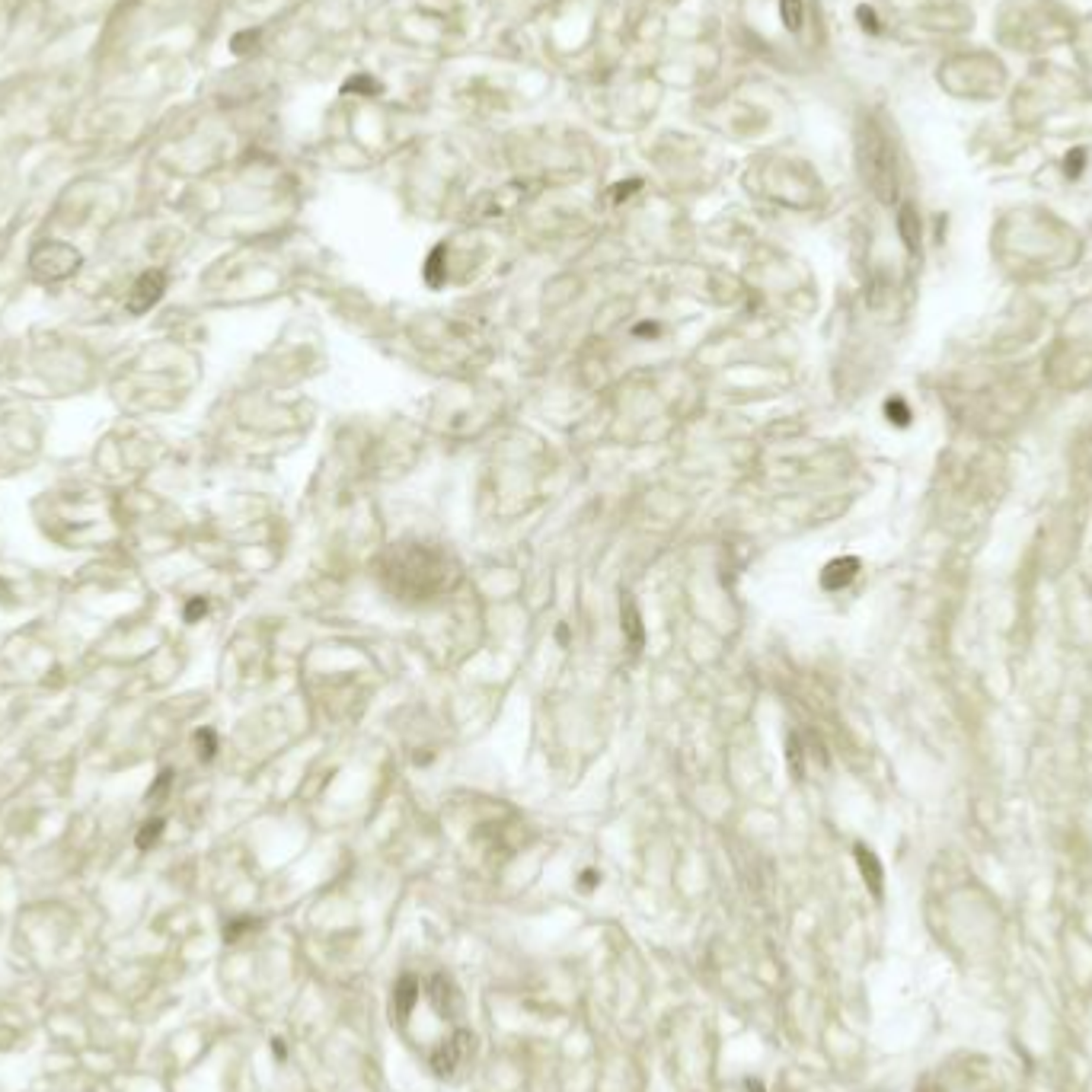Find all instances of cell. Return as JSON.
Instances as JSON below:
<instances>
[{
  "label": "cell",
  "mask_w": 1092,
  "mask_h": 1092,
  "mask_svg": "<svg viewBox=\"0 0 1092 1092\" xmlns=\"http://www.w3.org/2000/svg\"><path fill=\"white\" fill-rule=\"evenodd\" d=\"M940 87L961 102H996L1010 90V71L994 48L958 45L942 58Z\"/></svg>",
  "instance_id": "cell-3"
},
{
  "label": "cell",
  "mask_w": 1092,
  "mask_h": 1092,
  "mask_svg": "<svg viewBox=\"0 0 1092 1092\" xmlns=\"http://www.w3.org/2000/svg\"><path fill=\"white\" fill-rule=\"evenodd\" d=\"M636 332H639V335H655L658 326L655 323H642V326H636Z\"/></svg>",
  "instance_id": "cell-18"
},
{
  "label": "cell",
  "mask_w": 1092,
  "mask_h": 1092,
  "mask_svg": "<svg viewBox=\"0 0 1092 1092\" xmlns=\"http://www.w3.org/2000/svg\"><path fill=\"white\" fill-rule=\"evenodd\" d=\"M898 230H901V240L907 243L910 253H917V246H920V221H917V211L910 208V205H904L901 214H898Z\"/></svg>",
  "instance_id": "cell-10"
},
{
  "label": "cell",
  "mask_w": 1092,
  "mask_h": 1092,
  "mask_svg": "<svg viewBox=\"0 0 1092 1092\" xmlns=\"http://www.w3.org/2000/svg\"><path fill=\"white\" fill-rule=\"evenodd\" d=\"M1080 16L1064 0H1000L991 13V36L1003 51L1045 58L1070 48Z\"/></svg>",
  "instance_id": "cell-2"
},
{
  "label": "cell",
  "mask_w": 1092,
  "mask_h": 1092,
  "mask_svg": "<svg viewBox=\"0 0 1092 1092\" xmlns=\"http://www.w3.org/2000/svg\"><path fill=\"white\" fill-rule=\"evenodd\" d=\"M199 614H205V600H195L192 607H186V617H188V620H195V617H199Z\"/></svg>",
  "instance_id": "cell-16"
},
{
  "label": "cell",
  "mask_w": 1092,
  "mask_h": 1092,
  "mask_svg": "<svg viewBox=\"0 0 1092 1092\" xmlns=\"http://www.w3.org/2000/svg\"><path fill=\"white\" fill-rule=\"evenodd\" d=\"M888 416H894V422H898V425H907L910 412H907V406L901 400H891L888 403Z\"/></svg>",
  "instance_id": "cell-14"
},
{
  "label": "cell",
  "mask_w": 1092,
  "mask_h": 1092,
  "mask_svg": "<svg viewBox=\"0 0 1092 1092\" xmlns=\"http://www.w3.org/2000/svg\"><path fill=\"white\" fill-rule=\"evenodd\" d=\"M160 828H163V821H153V824H144V831H141V837H137V844H141V847H148V844H153V840H157V833H160Z\"/></svg>",
  "instance_id": "cell-15"
},
{
  "label": "cell",
  "mask_w": 1092,
  "mask_h": 1092,
  "mask_svg": "<svg viewBox=\"0 0 1092 1092\" xmlns=\"http://www.w3.org/2000/svg\"><path fill=\"white\" fill-rule=\"evenodd\" d=\"M856 569H859V559H853V556L833 559V563L824 565L821 584H824V588H831V591L844 588V584H850V582L856 579Z\"/></svg>",
  "instance_id": "cell-8"
},
{
  "label": "cell",
  "mask_w": 1092,
  "mask_h": 1092,
  "mask_svg": "<svg viewBox=\"0 0 1092 1092\" xmlns=\"http://www.w3.org/2000/svg\"><path fill=\"white\" fill-rule=\"evenodd\" d=\"M856 859H859V866H863V875H866V882H869V888L879 894L882 891V866H879V859H875L866 847H856Z\"/></svg>",
  "instance_id": "cell-12"
},
{
  "label": "cell",
  "mask_w": 1092,
  "mask_h": 1092,
  "mask_svg": "<svg viewBox=\"0 0 1092 1092\" xmlns=\"http://www.w3.org/2000/svg\"><path fill=\"white\" fill-rule=\"evenodd\" d=\"M1010 125L1029 137L1092 134V81L1054 62H1035L1010 87Z\"/></svg>",
  "instance_id": "cell-1"
},
{
  "label": "cell",
  "mask_w": 1092,
  "mask_h": 1092,
  "mask_svg": "<svg viewBox=\"0 0 1092 1092\" xmlns=\"http://www.w3.org/2000/svg\"><path fill=\"white\" fill-rule=\"evenodd\" d=\"M83 256L77 253L71 243H62V240H45V243H39L32 249L29 256V269L36 275L39 281H67L71 275H77L81 269Z\"/></svg>",
  "instance_id": "cell-5"
},
{
  "label": "cell",
  "mask_w": 1092,
  "mask_h": 1092,
  "mask_svg": "<svg viewBox=\"0 0 1092 1092\" xmlns=\"http://www.w3.org/2000/svg\"><path fill=\"white\" fill-rule=\"evenodd\" d=\"M623 633H626V639H630V646H633V652H639L642 649V639H646V633H642V617H639V610H636V604L630 598H623Z\"/></svg>",
  "instance_id": "cell-9"
},
{
  "label": "cell",
  "mask_w": 1092,
  "mask_h": 1092,
  "mask_svg": "<svg viewBox=\"0 0 1092 1092\" xmlns=\"http://www.w3.org/2000/svg\"><path fill=\"white\" fill-rule=\"evenodd\" d=\"M163 291H167V275H163L160 269H151L132 285V295H128L125 307L132 313H148L151 307L163 297Z\"/></svg>",
  "instance_id": "cell-6"
},
{
  "label": "cell",
  "mask_w": 1092,
  "mask_h": 1092,
  "mask_svg": "<svg viewBox=\"0 0 1092 1092\" xmlns=\"http://www.w3.org/2000/svg\"><path fill=\"white\" fill-rule=\"evenodd\" d=\"M633 188H639V183H630V186H617V192H614V199H626V195L633 192Z\"/></svg>",
  "instance_id": "cell-17"
},
{
  "label": "cell",
  "mask_w": 1092,
  "mask_h": 1092,
  "mask_svg": "<svg viewBox=\"0 0 1092 1092\" xmlns=\"http://www.w3.org/2000/svg\"><path fill=\"white\" fill-rule=\"evenodd\" d=\"M1070 48H1073V55H1077V62H1080V71L1092 81V13L1080 16Z\"/></svg>",
  "instance_id": "cell-7"
},
{
  "label": "cell",
  "mask_w": 1092,
  "mask_h": 1092,
  "mask_svg": "<svg viewBox=\"0 0 1092 1092\" xmlns=\"http://www.w3.org/2000/svg\"><path fill=\"white\" fill-rule=\"evenodd\" d=\"M416 994H419V987H416L412 977H406V981L397 987V1010H400V1016H406V1012H409V1006L416 1003Z\"/></svg>",
  "instance_id": "cell-13"
},
{
  "label": "cell",
  "mask_w": 1092,
  "mask_h": 1092,
  "mask_svg": "<svg viewBox=\"0 0 1092 1092\" xmlns=\"http://www.w3.org/2000/svg\"><path fill=\"white\" fill-rule=\"evenodd\" d=\"M779 20L789 32H798L805 26V4L802 0H779Z\"/></svg>",
  "instance_id": "cell-11"
},
{
  "label": "cell",
  "mask_w": 1092,
  "mask_h": 1092,
  "mask_svg": "<svg viewBox=\"0 0 1092 1092\" xmlns=\"http://www.w3.org/2000/svg\"><path fill=\"white\" fill-rule=\"evenodd\" d=\"M856 148H859V167H863V176L869 179V186L875 188V195H882L885 202L894 199L898 192V153H894V144L885 125L879 118H866L859 125L856 134Z\"/></svg>",
  "instance_id": "cell-4"
}]
</instances>
